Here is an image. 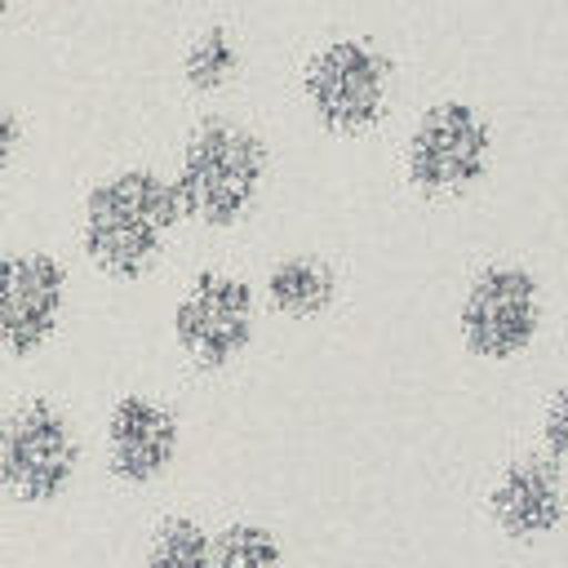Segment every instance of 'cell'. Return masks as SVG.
<instances>
[{"label": "cell", "instance_id": "cell-1", "mask_svg": "<svg viewBox=\"0 0 568 568\" xmlns=\"http://www.w3.org/2000/svg\"><path fill=\"white\" fill-rule=\"evenodd\" d=\"M173 178L155 164L102 173L80 195V257L111 284H142L182 226Z\"/></svg>", "mask_w": 568, "mask_h": 568}, {"label": "cell", "instance_id": "cell-2", "mask_svg": "<svg viewBox=\"0 0 568 568\" xmlns=\"http://www.w3.org/2000/svg\"><path fill=\"white\" fill-rule=\"evenodd\" d=\"M271 173V146L257 129L231 115H204L173 164V191L182 217L204 231H226L257 209Z\"/></svg>", "mask_w": 568, "mask_h": 568}, {"label": "cell", "instance_id": "cell-3", "mask_svg": "<svg viewBox=\"0 0 568 568\" xmlns=\"http://www.w3.org/2000/svg\"><path fill=\"white\" fill-rule=\"evenodd\" d=\"M395 62L364 36H337L320 44L302 67V98L320 129L337 138H359L382 124L390 106Z\"/></svg>", "mask_w": 568, "mask_h": 568}, {"label": "cell", "instance_id": "cell-4", "mask_svg": "<svg viewBox=\"0 0 568 568\" xmlns=\"http://www.w3.org/2000/svg\"><path fill=\"white\" fill-rule=\"evenodd\" d=\"M493 151H497L493 120L462 98H444V102H430L408 129L404 178L413 191L430 200H448L470 191L479 178H488Z\"/></svg>", "mask_w": 568, "mask_h": 568}, {"label": "cell", "instance_id": "cell-5", "mask_svg": "<svg viewBox=\"0 0 568 568\" xmlns=\"http://www.w3.org/2000/svg\"><path fill=\"white\" fill-rule=\"evenodd\" d=\"M169 328H173L178 351L200 373H222L257 337V293L244 275L204 266L178 293Z\"/></svg>", "mask_w": 568, "mask_h": 568}, {"label": "cell", "instance_id": "cell-6", "mask_svg": "<svg viewBox=\"0 0 568 568\" xmlns=\"http://www.w3.org/2000/svg\"><path fill=\"white\" fill-rule=\"evenodd\" d=\"M80 470V435L71 417L36 395L0 422V488L22 506H49Z\"/></svg>", "mask_w": 568, "mask_h": 568}, {"label": "cell", "instance_id": "cell-7", "mask_svg": "<svg viewBox=\"0 0 568 568\" xmlns=\"http://www.w3.org/2000/svg\"><path fill=\"white\" fill-rule=\"evenodd\" d=\"M541 320H546L541 284L519 262L479 266L466 284V293H462V306H457L462 346L475 359H488V364L519 359L537 342Z\"/></svg>", "mask_w": 568, "mask_h": 568}, {"label": "cell", "instance_id": "cell-8", "mask_svg": "<svg viewBox=\"0 0 568 568\" xmlns=\"http://www.w3.org/2000/svg\"><path fill=\"white\" fill-rule=\"evenodd\" d=\"M71 302V271L53 248H0V355L36 359L62 328Z\"/></svg>", "mask_w": 568, "mask_h": 568}, {"label": "cell", "instance_id": "cell-9", "mask_svg": "<svg viewBox=\"0 0 568 568\" xmlns=\"http://www.w3.org/2000/svg\"><path fill=\"white\" fill-rule=\"evenodd\" d=\"M102 448H106V470L120 484L146 488L160 475H169V466L178 462L182 422L164 399H155L146 390H124L106 408Z\"/></svg>", "mask_w": 568, "mask_h": 568}, {"label": "cell", "instance_id": "cell-10", "mask_svg": "<svg viewBox=\"0 0 568 568\" xmlns=\"http://www.w3.org/2000/svg\"><path fill=\"white\" fill-rule=\"evenodd\" d=\"M488 519L510 541H541L568 519V484L550 453L510 457L488 488Z\"/></svg>", "mask_w": 568, "mask_h": 568}, {"label": "cell", "instance_id": "cell-11", "mask_svg": "<svg viewBox=\"0 0 568 568\" xmlns=\"http://www.w3.org/2000/svg\"><path fill=\"white\" fill-rule=\"evenodd\" d=\"M262 297H266L271 315L320 320L337 302V271L320 253H284L266 266Z\"/></svg>", "mask_w": 568, "mask_h": 568}, {"label": "cell", "instance_id": "cell-12", "mask_svg": "<svg viewBox=\"0 0 568 568\" xmlns=\"http://www.w3.org/2000/svg\"><path fill=\"white\" fill-rule=\"evenodd\" d=\"M178 71H182V84L191 93H200V98L222 93L240 75V40L231 36V27L213 22V27H204L186 40Z\"/></svg>", "mask_w": 568, "mask_h": 568}, {"label": "cell", "instance_id": "cell-13", "mask_svg": "<svg viewBox=\"0 0 568 568\" xmlns=\"http://www.w3.org/2000/svg\"><path fill=\"white\" fill-rule=\"evenodd\" d=\"M204 568H284V546L266 524L231 519L209 537V564Z\"/></svg>", "mask_w": 568, "mask_h": 568}, {"label": "cell", "instance_id": "cell-14", "mask_svg": "<svg viewBox=\"0 0 568 568\" xmlns=\"http://www.w3.org/2000/svg\"><path fill=\"white\" fill-rule=\"evenodd\" d=\"M209 528L191 515H169L155 524L146 541V568H204L209 564Z\"/></svg>", "mask_w": 568, "mask_h": 568}, {"label": "cell", "instance_id": "cell-15", "mask_svg": "<svg viewBox=\"0 0 568 568\" xmlns=\"http://www.w3.org/2000/svg\"><path fill=\"white\" fill-rule=\"evenodd\" d=\"M541 448L555 462H568V382L555 386V395L541 408Z\"/></svg>", "mask_w": 568, "mask_h": 568}, {"label": "cell", "instance_id": "cell-16", "mask_svg": "<svg viewBox=\"0 0 568 568\" xmlns=\"http://www.w3.org/2000/svg\"><path fill=\"white\" fill-rule=\"evenodd\" d=\"M22 151H27V120H22V111L13 102L0 98V182L18 169Z\"/></svg>", "mask_w": 568, "mask_h": 568}, {"label": "cell", "instance_id": "cell-17", "mask_svg": "<svg viewBox=\"0 0 568 568\" xmlns=\"http://www.w3.org/2000/svg\"><path fill=\"white\" fill-rule=\"evenodd\" d=\"M13 4H18V0H0V36H4L9 22H13Z\"/></svg>", "mask_w": 568, "mask_h": 568}, {"label": "cell", "instance_id": "cell-18", "mask_svg": "<svg viewBox=\"0 0 568 568\" xmlns=\"http://www.w3.org/2000/svg\"><path fill=\"white\" fill-rule=\"evenodd\" d=\"M4 213H9V200H4V191H0V226H4Z\"/></svg>", "mask_w": 568, "mask_h": 568}]
</instances>
